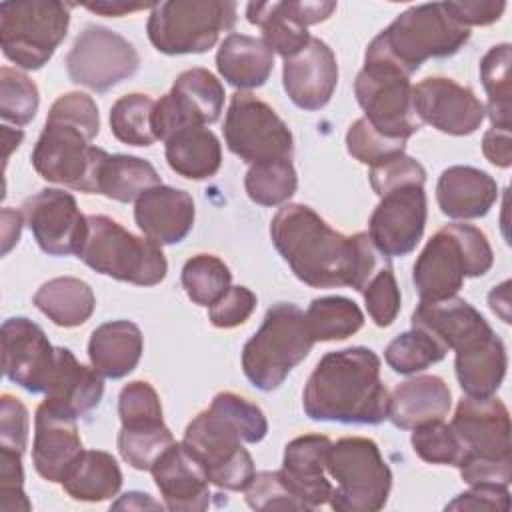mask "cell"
I'll use <instances>...</instances> for the list:
<instances>
[{
  "label": "cell",
  "instance_id": "cell-31",
  "mask_svg": "<svg viewBox=\"0 0 512 512\" xmlns=\"http://www.w3.org/2000/svg\"><path fill=\"white\" fill-rule=\"evenodd\" d=\"M144 338L130 320H112L100 324L88 342V358L102 378H124L140 362Z\"/></svg>",
  "mask_w": 512,
  "mask_h": 512
},
{
  "label": "cell",
  "instance_id": "cell-29",
  "mask_svg": "<svg viewBox=\"0 0 512 512\" xmlns=\"http://www.w3.org/2000/svg\"><path fill=\"white\" fill-rule=\"evenodd\" d=\"M496 200V180L474 166H450L440 174L436 184V202L448 218H480L488 214Z\"/></svg>",
  "mask_w": 512,
  "mask_h": 512
},
{
  "label": "cell",
  "instance_id": "cell-35",
  "mask_svg": "<svg viewBox=\"0 0 512 512\" xmlns=\"http://www.w3.org/2000/svg\"><path fill=\"white\" fill-rule=\"evenodd\" d=\"M34 304L56 326L74 328L82 326L92 316L96 298L90 284L84 280L74 276H58L44 282L36 290Z\"/></svg>",
  "mask_w": 512,
  "mask_h": 512
},
{
  "label": "cell",
  "instance_id": "cell-42",
  "mask_svg": "<svg viewBox=\"0 0 512 512\" xmlns=\"http://www.w3.org/2000/svg\"><path fill=\"white\" fill-rule=\"evenodd\" d=\"M232 272L214 254H196L182 268V286L198 306H212L230 288Z\"/></svg>",
  "mask_w": 512,
  "mask_h": 512
},
{
  "label": "cell",
  "instance_id": "cell-41",
  "mask_svg": "<svg viewBox=\"0 0 512 512\" xmlns=\"http://www.w3.org/2000/svg\"><path fill=\"white\" fill-rule=\"evenodd\" d=\"M244 188L248 198L260 206H278L290 200L298 188V176L292 160L250 164L244 176Z\"/></svg>",
  "mask_w": 512,
  "mask_h": 512
},
{
  "label": "cell",
  "instance_id": "cell-47",
  "mask_svg": "<svg viewBox=\"0 0 512 512\" xmlns=\"http://www.w3.org/2000/svg\"><path fill=\"white\" fill-rule=\"evenodd\" d=\"M348 152L362 164L378 166L398 154H404L406 140H394L380 134L366 118H358L346 132Z\"/></svg>",
  "mask_w": 512,
  "mask_h": 512
},
{
  "label": "cell",
  "instance_id": "cell-49",
  "mask_svg": "<svg viewBox=\"0 0 512 512\" xmlns=\"http://www.w3.org/2000/svg\"><path fill=\"white\" fill-rule=\"evenodd\" d=\"M118 416L122 426H146L160 424L162 404L150 382H128L118 396Z\"/></svg>",
  "mask_w": 512,
  "mask_h": 512
},
{
  "label": "cell",
  "instance_id": "cell-51",
  "mask_svg": "<svg viewBox=\"0 0 512 512\" xmlns=\"http://www.w3.org/2000/svg\"><path fill=\"white\" fill-rule=\"evenodd\" d=\"M370 186L378 196H384L386 192L404 186V184H422L426 182V170L424 166L410 158L408 154H398L378 166L370 168Z\"/></svg>",
  "mask_w": 512,
  "mask_h": 512
},
{
  "label": "cell",
  "instance_id": "cell-19",
  "mask_svg": "<svg viewBox=\"0 0 512 512\" xmlns=\"http://www.w3.org/2000/svg\"><path fill=\"white\" fill-rule=\"evenodd\" d=\"M412 100L422 124L426 122L452 136H468L476 132L486 116L484 104L470 88L444 76H432L418 82L412 88Z\"/></svg>",
  "mask_w": 512,
  "mask_h": 512
},
{
  "label": "cell",
  "instance_id": "cell-57",
  "mask_svg": "<svg viewBox=\"0 0 512 512\" xmlns=\"http://www.w3.org/2000/svg\"><path fill=\"white\" fill-rule=\"evenodd\" d=\"M450 14L462 26H488L506 10V2H446Z\"/></svg>",
  "mask_w": 512,
  "mask_h": 512
},
{
  "label": "cell",
  "instance_id": "cell-61",
  "mask_svg": "<svg viewBox=\"0 0 512 512\" xmlns=\"http://www.w3.org/2000/svg\"><path fill=\"white\" fill-rule=\"evenodd\" d=\"M508 286H510V282L506 280L504 284L494 286V290L488 294V304H490V308H492L504 322H510V312H508V302H510V298H508Z\"/></svg>",
  "mask_w": 512,
  "mask_h": 512
},
{
  "label": "cell",
  "instance_id": "cell-25",
  "mask_svg": "<svg viewBox=\"0 0 512 512\" xmlns=\"http://www.w3.org/2000/svg\"><path fill=\"white\" fill-rule=\"evenodd\" d=\"M168 510L194 512L210 504V480L204 466L182 442H174L150 468Z\"/></svg>",
  "mask_w": 512,
  "mask_h": 512
},
{
  "label": "cell",
  "instance_id": "cell-17",
  "mask_svg": "<svg viewBox=\"0 0 512 512\" xmlns=\"http://www.w3.org/2000/svg\"><path fill=\"white\" fill-rule=\"evenodd\" d=\"M426 192L422 184H404L380 196L368 222V236L386 256H406L420 242L426 226Z\"/></svg>",
  "mask_w": 512,
  "mask_h": 512
},
{
  "label": "cell",
  "instance_id": "cell-53",
  "mask_svg": "<svg viewBox=\"0 0 512 512\" xmlns=\"http://www.w3.org/2000/svg\"><path fill=\"white\" fill-rule=\"evenodd\" d=\"M256 308V294L246 286H230L228 292L208 308V318L216 328H234L250 318Z\"/></svg>",
  "mask_w": 512,
  "mask_h": 512
},
{
  "label": "cell",
  "instance_id": "cell-52",
  "mask_svg": "<svg viewBox=\"0 0 512 512\" xmlns=\"http://www.w3.org/2000/svg\"><path fill=\"white\" fill-rule=\"evenodd\" d=\"M28 410L12 394L0 398V450L24 454L28 444Z\"/></svg>",
  "mask_w": 512,
  "mask_h": 512
},
{
  "label": "cell",
  "instance_id": "cell-21",
  "mask_svg": "<svg viewBox=\"0 0 512 512\" xmlns=\"http://www.w3.org/2000/svg\"><path fill=\"white\" fill-rule=\"evenodd\" d=\"M450 426L462 444V458H512L510 416L502 400L466 396L458 402Z\"/></svg>",
  "mask_w": 512,
  "mask_h": 512
},
{
  "label": "cell",
  "instance_id": "cell-56",
  "mask_svg": "<svg viewBox=\"0 0 512 512\" xmlns=\"http://www.w3.org/2000/svg\"><path fill=\"white\" fill-rule=\"evenodd\" d=\"M446 510H510L508 486L498 484H476L468 492L452 500Z\"/></svg>",
  "mask_w": 512,
  "mask_h": 512
},
{
  "label": "cell",
  "instance_id": "cell-30",
  "mask_svg": "<svg viewBox=\"0 0 512 512\" xmlns=\"http://www.w3.org/2000/svg\"><path fill=\"white\" fill-rule=\"evenodd\" d=\"M452 404L450 388L440 376H414L394 388L388 418L396 428L414 430L428 422L444 420Z\"/></svg>",
  "mask_w": 512,
  "mask_h": 512
},
{
  "label": "cell",
  "instance_id": "cell-10",
  "mask_svg": "<svg viewBox=\"0 0 512 512\" xmlns=\"http://www.w3.org/2000/svg\"><path fill=\"white\" fill-rule=\"evenodd\" d=\"M72 4L10 0L0 4V46L24 70H40L66 38Z\"/></svg>",
  "mask_w": 512,
  "mask_h": 512
},
{
  "label": "cell",
  "instance_id": "cell-6",
  "mask_svg": "<svg viewBox=\"0 0 512 512\" xmlns=\"http://www.w3.org/2000/svg\"><path fill=\"white\" fill-rule=\"evenodd\" d=\"M492 264L494 254L480 228L446 224L422 248L412 280L420 300L438 302L456 296L464 278L482 276Z\"/></svg>",
  "mask_w": 512,
  "mask_h": 512
},
{
  "label": "cell",
  "instance_id": "cell-8",
  "mask_svg": "<svg viewBox=\"0 0 512 512\" xmlns=\"http://www.w3.org/2000/svg\"><path fill=\"white\" fill-rule=\"evenodd\" d=\"M78 258L98 274L138 286L160 284L168 272L160 244L134 236L104 214L88 216V232Z\"/></svg>",
  "mask_w": 512,
  "mask_h": 512
},
{
  "label": "cell",
  "instance_id": "cell-46",
  "mask_svg": "<svg viewBox=\"0 0 512 512\" xmlns=\"http://www.w3.org/2000/svg\"><path fill=\"white\" fill-rule=\"evenodd\" d=\"M412 448L414 452L430 464H448V466H458L462 460V444L452 430L450 424L436 420L428 422L424 426L414 428L412 432Z\"/></svg>",
  "mask_w": 512,
  "mask_h": 512
},
{
  "label": "cell",
  "instance_id": "cell-26",
  "mask_svg": "<svg viewBox=\"0 0 512 512\" xmlns=\"http://www.w3.org/2000/svg\"><path fill=\"white\" fill-rule=\"evenodd\" d=\"M80 454L82 440L76 420L42 402L34 416L32 462L36 472L48 482H62L64 474Z\"/></svg>",
  "mask_w": 512,
  "mask_h": 512
},
{
  "label": "cell",
  "instance_id": "cell-24",
  "mask_svg": "<svg viewBox=\"0 0 512 512\" xmlns=\"http://www.w3.org/2000/svg\"><path fill=\"white\" fill-rule=\"evenodd\" d=\"M330 446L332 440L324 434H304L284 448L280 476L308 510L326 504L332 496L334 486L324 476Z\"/></svg>",
  "mask_w": 512,
  "mask_h": 512
},
{
  "label": "cell",
  "instance_id": "cell-3",
  "mask_svg": "<svg viewBox=\"0 0 512 512\" xmlns=\"http://www.w3.org/2000/svg\"><path fill=\"white\" fill-rule=\"evenodd\" d=\"M388 404L380 358L364 346L324 354L302 394L306 416L320 422L380 424L388 418Z\"/></svg>",
  "mask_w": 512,
  "mask_h": 512
},
{
  "label": "cell",
  "instance_id": "cell-54",
  "mask_svg": "<svg viewBox=\"0 0 512 512\" xmlns=\"http://www.w3.org/2000/svg\"><path fill=\"white\" fill-rule=\"evenodd\" d=\"M22 486V456L8 450H0V510H30V502Z\"/></svg>",
  "mask_w": 512,
  "mask_h": 512
},
{
  "label": "cell",
  "instance_id": "cell-38",
  "mask_svg": "<svg viewBox=\"0 0 512 512\" xmlns=\"http://www.w3.org/2000/svg\"><path fill=\"white\" fill-rule=\"evenodd\" d=\"M510 64L512 48L508 42L492 46L480 62V80L488 94L484 110L492 122V128L510 130L512 114V88H510Z\"/></svg>",
  "mask_w": 512,
  "mask_h": 512
},
{
  "label": "cell",
  "instance_id": "cell-9",
  "mask_svg": "<svg viewBox=\"0 0 512 512\" xmlns=\"http://www.w3.org/2000/svg\"><path fill=\"white\" fill-rule=\"evenodd\" d=\"M326 470L336 480L328 500L336 512H376L384 508L392 488V472L374 440L346 436L332 442Z\"/></svg>",
  "mask_w": 512,
  "mask_h": 512
},
{
  "label": "cell",
  "instance_id": "cell-32",
  "mask_svg": "<svg viewBox=\"0 0 512 512\" xmlns=\"http://www.w3.org/2000/svg\"><path fill=\"white\" fill-rule=\"evenodd\" d=\"M216 68L228 84L240 90L258 88L272 74L274 52L262 38L228 34L216 52Z\"/></svg>",
  "mask_w": 512,
  "mask_h": 512
},
{
  "label": "cell",
  "instance_id": "cell-15",
  "mask_svg": "<svg viewBox=\"0 0 512 512\" xmlns=\"http://www.w3.org/2000/svg\"><path fill=\"white\" fill-rule=\"evenodd\" d=\"M224 86L206 68L184 70L172 90L156 100L154 134L166 142L174 132L186 126L214 124L224 106Z\"/></svg>",
  "mask_w": 512,
  "mask_h": 512
},
{
  "label": "cell",
  "instance_id": "cell-12",
  "mask_svg": "<svg viewBox=\"0 0 512 512\" xmlns=\"http://www.w3.org/2000/svg\"><path fill=\"white\" fill-rule=\"evenodd\" d=\"M412 88L410 76L384 60H364V68L354 80V94L364 118L394 140H408L422 128Z\"/></svg>",
  "mask_w": 512,
  "mask_h": 512
},
{
  "label": "cell",
  "instance_id": "cell-18",
  "mask_svg": "<svg viewBox=\"0 0 512 512\" xmlns=\"http://www.w3.org/2000/svg\"><path fill=\"white\" fill-rule=\"evenodd\" d=\"M56 366V348L44 330L24 316L2 324V368L8 380L32 394H46Z\"/></svg>",
  "mask_w": 512,
  "mask_h": 512
},
{
  "label": "cell",
  "instance_id": "cell-36",
  "mask_svg": "<svg viewBox=\"0 0 512 512\" xmlns=\"http://www.w3.org/2000/svg\"><path fill=\"white\" fill-rule=\"evenodd\" d=\"M506 366V348L496 334L486 344L474 350L456 352L454 358L458 384L466 392V396L474 398L494 396L506 376Z\"/></svg>",
  "mask_w": 512,
  "mask_h": 512
},
{
  "label": "cell",
  "instance_id": "cell-60",
  "mask_svg": "<svg viewBox=\"0 0 512 512\" xmlns=\"http://www.w3.org/2000/svg\"><path fill=\"white\" fill-rule=\"evenodd\" d=\"M22 212L4 208L2 210V254H8L10 248L18 242L22 230Z\"/></svg>",
  "mask_w": 512,
  "mask_h": 512
},
{
  "label": "cell",
  "instance_id": "cell-13",
  "mask_svg": "<svg viewBox=\"0 0 512 512\" xmlns=\"http://www.w3.org/2000/svg\"><path fill=\"white\" fill-rule=\"evenodd\" d=\"M222 130L228 150L246 164L292 160L290 128L272 106L250 92L238 90L232 94Z\"/></svg>",
  "mask_w": 512,
  "mask_h": 512
},
{
  "label": "cell",
  "instance_id": "cell-27",
  "mask_svg": "<svg viewBox=\"0 0 512 512\" xmlns=\"http://www.w3.org/2000/svg\"><path fill=\"white\" fill-rule=\"evenodd\" d=\"M194 200L186 190L158 184L146 190L134 206V220L142 234L156 244L182 242L194 224Z\"/></svg>",
  "mask_w": 512,
  "mask_h": 512
},
{
  "label": "cell",
  "instance_id": "cell-45",
  "mask_svg": "<svg viewBox=\"0 0 512 512\" xmlns=\"http://www.w3.org/2000/svg\"><path fill=\"white\" fill-rule=\"evenodd\" d=\"M38 88L20 70L0 68V116L4 122L26 126L38 110Z\"/></svg>",
  "mask_w": 512,
  "mask_h": 512
},
{
  "label": "cell",
  "instance_id": "cell-5",
  "mask_svg": "<svg viewBox=\"0 0 512 512\" xmlns=\"http://www.w3.org/2000/svg\"><path fill=\"white\" fill-rule=\"evenodd\" d=\"M470 38L446 2L420 4L404 10L366 48L364 60H384L404 74L416 72L430 58L456 54Z\"/></svg>",
  "mask_w": 512,
  "mask_h": 512
},
{
  "label": "cell",
  "instance_id": "cell-39",
  "mask_svg": "<svg viewBox=\"0 0 512 512\" xmlns=\"http://www.w3.org/2000/svg\"><path fill=\"white\" fill-rule=\"evenodd\" d=\"M306 322L314 342H330L356 334L364 324V314L350 298L322 296L310 302Z\"/></svg>",
  "mask_w": 512,
  "mask_h": 512
},
{
  "label": "cell",
  "instance_id": "cell-16",
  "mask_svg": "<svg viewBox=\"0 0 512 512\" xmlns=\"http://www.w3.org/2000/svg\"><path fill=\"white\" fill-rule=\"evenodd\" d=\"M22 216L46 254H80L88 232V216L80 212L70 192L44 188L22 202Z\"/></svg>",
  "mask_w": 512,
  "mask_h": 512
},
{
  "label": "cell",
  "instance_id": "cell-59",
  "mask_svg": "<svg viewBox=\"0 0 512 512\" xmlns=\"http://www.w3.org/2000/svg\"><path fill=\"white\" fill-rule=\"evenodd\" d=\"M86 10L102 14V16H126L130 12L154 8L156 2H126V0H98V2H86L82 4Z\"/></svg>",
  "mask_w": 512,
  "mask_h": 512
},
{
  "label": "cell",
  "instance_id": "cell-4",
  "mask_svg": "<svg viewBox=\"0 0 512 512\" xmlns=\"http://www.w3.org/2000/svg\"><path fill=\"white\" fill-rule=\"evenodd\" d=\"M100 130L98 106L84 92H68L54 100L44 130L32 150L34 170L48 182L78 192L98 194L100 172L108 152L90 142Z\"/></svg>",
  "mask_w": 512,
  "mask_h": 512
},
{
  "label": "cell",
  "instance_id": "cell-37",
  "mask_svg": "<svg viewBox=\"0 0 512 512\" xmlns=\"http://www.w3.org/2000/svg\"><path fill=\"white\" fill-rule=\"evenodd\" d=\"M162 184L156 168L138 156L112 154L100 172V192L118 202H134L146 190Z\"/></svg>",
  "mask_w": 512,
  "mask_h": 512
},
{
  "label": "cell",
  "instance_id": "cell-22",
  "mask_svg": "<svg viewBox=\"0 0 512 512\" xmlns=\"http://www.w3.org/2000/svg\"><path fill=\"white\" fill-rule=\"evenodd\" d=\"M412 328L426 330L454 352L474 350L494 336L486 318L470 302L456 296L438 302L420 300L412 312Z\"/></svg>",
  "mask_w": 512,
  "mask_h": 512
},
{
  "label": "cell",
  "instance_id": "cell-33",
  "mask_svg": "<svg viewBox=\"0 0 512 512\" xmlns=\"http://www.w3.org/2000/svg\"><path fill=\"white\" fill-rule=\"evenodd\" d=\"M168 166L190 180L214 176L222 164V146L206 126H186L174 132L166 142Z\"/></svg>",
  "mask_w": 512,
  "mask_h": 512
},
{
  "label": "cell",
  "instance_id": "cell-1",
  "mask_svg": "<svg viewBox=\"0 0 512 512\" xmlns=\"http://www.w3.org/2000/svg\"><path fill=\"white\" fill-rule=\"evenodd\" d=\"M270 238L294 276L312 288L352 286L360 292L386 258L368 232L344 236L306 204L282 206L270 222Z\"/></svg>",
  "mask_w": 512,
  "mask_h": 512
},
{
  "label": "cell",
  "instance_id": "cell-40",
  "mask_svg": "<svg viewBox=\"0 0 512 512\" xmlns=\"http://www.w3.org/2000/svg\"><path fill=\"white\" fill-rule=\"evenodd\" d=\"M154 106L156 100L148 94H126L110 108V130L116 140L130 146H152L158 138L154 134Z\"/></svg>",
  "mask_w": 512,
  "mask_h": 512
},
{
  "label": "cell",
  "instance_id": "cell-23",
  "mask_svg": "<svg viewBox=\"0 0 512 512\" xmlns=\"http://www.w3.org/2000/svg\"><path fill=\"white\" fill-rule=\"evenodd\" d=\"M282 84L298 108H324L338 84V64L332 48L320 38H310L306 48L284 60Z\"/></svg>",
  "mask_w": 512,
  "mask_h": 512
},
{
  "label": "cell",
  "instance_id": "cell-50",
  "mask_svg": "<svg viewBox=\"0 0 512 512\" xmlns=\"http://www.w3.org/2000/svg\"><path fill=\"white\" fill-rule=\"evenodd\" d=\"M244 494L246 504L254 510H308L284 484L280 470L254 474Z\"/></svg>",
  "mask_w": 512,
  "mask_h": 512
},
{
  "label": "cell",
  "instance_id": "cell-20",
  "mask_svg": "<svg viewBox=\"0 0 512 512\" xmlns=\"http://www.w3.org/2000/svg\"><path fill=\"white\" fill-rule=\"evenodd\" d=\"M336 10V2H250L246 18L262 30V40L284 60L298 54L310 42L308 26L324 22Z\"/></svg>",
  "mask_w": 512,
  "mask_h": 512
},
{
  "label": "cell",
  "instance_id": "cell-34",
  "mask_svg": "<svg viewBox=\"0 0 512 512\" xmlns=\"http://www.w3.org/2000/svg\"><path fill=\"white\" fill-rule=\"evenodd\" d=\"M60 484L74 500L102 502L118 494L122 472L112 454L102 450H82Z\"/></svg>",
  "mask_w": 512,
  "mask_h": 512
},
{
  "label": "cell",
  "instance_id": "cell-44",
  "mask_svg": "<svg viewBox=\"0 0 512 512\" xmlns=\"http://www.w3.org/2000/svg\"><path fill=\"white\" fill-rule=\"evenodd\" d=\"M174 442L176 440L164 422L146 426H122L116 440L122 460L136 470H150L160 454Z\"/></svg>",
  "mask_w": 512,
  "mask_h": 512
},
{
  "label": "cell",
  "instance_id": "cell-58",
  "mask_svg": "<svg viewBox=\"0 0 512 512\" xmlns=\"http://www.w3.org/2000/svg\"><path fill=\"white\" fill-rule=\"evenodd\" d=\"M484 156L500 168H508L512 164V136L510 130L490 128L482 138Z\"/></svg>",
  "mask_w": 512,
  "mask_h": 512
},
{
  "label": "cell",
  "instance_id": "cell-2",
  "mask_svg": "<svg viewBox=\"0 0 512 512\" xmlns=\"http://www.w3.org/2000/svg\"><path fill=\"white\" fill-rule=\"evenodd\" d=\"M266 432L268 420L260 406L234 392H220L186 426L182 444L204 466L210 484L240 492L256 474L242 442L256 444Z\"/></svg>",
  "mask_w": 512,
  "mask_h": 512
},
{
  "label": "cell",
  "instance_id": "cell-14",
  "mask_svg": "<svg viewBox=\"0 0 512 512\" xmlns=\"http://www.w3.org/2000/svg\"><path fill=\"white\" fill-rule=\"evenodd\" d=\"M138 50L118 32L104 26H86L66 54L70 78L94 92H106L136 74Z\"/></svg>",
  "mask_w": 512,
  "mask_h": 512
},
{
  "label": "cell",
  "instance_id": "cell-28",
  "mask_svg": "<svg viewBox=\"0 0 512 512\" xmlns=\"http://www.w3.org/2000/svg\"><path fill=\"white\" fill-rule=\"evenodd\" d=\"M102 394V376L94 368L80 364L68 348L58 346L56 366L44 394V404L60 414L78 420L100 404Z\"/></svg>",
  "mask_w": 512,
  "mask_h": 512
},
{
  "label": "cell",
  "instance_id": "cell-7",
  "mask_svg": "<svg viewBox=\"0 0 512 512\" xmlns=\"http://www.w3.org/2000/svg\"><path fill=\"white\" fill-rule=\"evenodd\" d=\"M306 314L290 302H276L266 310L258 332L244 344V376L262 392L276 390L312 350Z\"/></svg>",
  "mask_w": 512,
  "mask_h": 512
},
{
  "label": "cell",
  "instance_id": "cell-48",
  "mask_svg": "<svg viewBox=\"0 0 512 512\" xmlns=\"http://www.w3.org/2000/svg\"><path fill=\"white\" fill-rule=\"evenodd\" d=\"M366 302V310L376 326L386 328L390 326L398 312H400V288L396 282V276L392 272V266L384 262L364 284L360 290Z\"/></svg>",
  "mask_w": 512,
  "mask_h": 512
},
{
  "label": "cell",
  "instance_id": "cell-43",
  "mask_svg": "<svg viewBox=\"0 0 512 512\" xmlns=\"http://www.w3.org/2000/svg\"><path fill=\"white\" fill-rule=\"evenodd\" d=\"M446 348L422 328H412L396 336L384 352L388 366L398 374H416L428 366L440 362L446 356Z\"/></svg>",
  "mask_w": 512,
  "mask_h": 512
},
{
  "label": "cell",
  "instance_id": "cell-55",
  "mask_svg": "<svg viewBox=\"0 0 512 512\" xmlns=\"http://www.w3.org/2000/svg\"><path fill=\"white\" fill-rule=\"evenodd\" d=\"M460 476L468 486L476 484H498V486H508L512 480V458H500V460H490V458H462L460 464Z\"/></svg>",
  "mask_w": 512,
  "mask_h": 512
},
{
  "label": "cell",
  "instance_id": "cell-11",
  "mask_svg": "<svg viewBox=\"0 0 512 512\" xmlns=\"http://www.w3.org/2000/svg\"><path fill=\"white\" fill-rule=\"evenodd\" d=\"M236 24V2L170 0L158 2L148 18V38L164 54H200L210 50L220 32Z\"/></svg>",
  "mask_w": 512,
  "mask_h": 512
}]
</instances>
